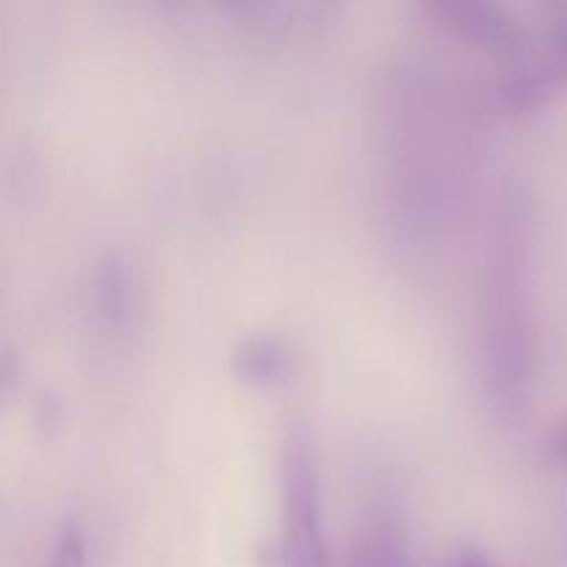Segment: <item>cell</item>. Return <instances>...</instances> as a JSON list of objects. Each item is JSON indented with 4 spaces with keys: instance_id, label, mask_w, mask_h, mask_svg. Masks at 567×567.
Returning <instances> with one entry per match:
<instances>
[{
    "instance_id": "cell-1",
    "label": "cell",
    "mask_w": 567,
    "mask_h": 567,
    "mask_svg": "<svg viewBox=\"0 0 567 567\" xmlns=\"http://www.w3.org/2000/svg\"><path fill=\"white\" fill-rule=\"evenodd\" d=\"M277 476H280L282 526H286L282 537L321 557H332L327 543L319 460H316L313 437L305 424L288 426L280 446Z\"/></svg>"
},
{
    "instance_id": "cell-2",
    "label": "cell",
    "mask_w": 567,
    "mask_h": 567,
    "mask_svg": "<svg viewBox=\"0 0 567 567\" xmlns=\"http://www.w3.org/2000/svg\"><path fill=\"white\" fill-rule=\"evenodd\" d=\"M430 11L460 39L491 50L507 64L526 59L535 50L537 33L520 20L513 6L498 0H437Z\"/></svg>"
},
{
    "instance_id": "cell-3",
    "label": "cell",
    "mask_w": 567,
    "mask_h": 567,
    "mask_svg": "<svg viewBox=\"0 0 567 567\" xmlns=\"http://www.w3.org/2000/svg\"><path fill=\"white\" fill-rule=\"evenodd\" d=\"M230 371L238 382L252 388H275L291 377L293 352L280 336L255 332L241 338L230 352Z\"/></svg>"
},
{
    "instance_id": "cell-4",
    "label": "cell",
    "mask_w": 567,
    "mask_h": 567,
    "mask_svg": "<svg viewBox=\"0 0 567 567\" xmlns=\"http://www.w3.org/2000/svg\"><path fill=\"white\" fill-rule=\"evenodd\" d=\"M94 308L111 327L125 324L131 316V271L120 252H105L94 269Z\"/></svg>"
},
{
    "instance_id": "cell-5",
    "label": "cell",
    "mask_w": 567,
    "mask_h": 567,
    "mask_svg": "<svg viewBox=\"0 0 567 567\" xmlns=\"http://www.w3.org/2000/svg\"><path fill=\"white\" fill-rule=\"evenodd\" d=\"M338 567H410L402 532L388 520H374L354 537L347 559Z\"/></svg>"
},
{
    "instance_id": "cell-6",
    "label": "cell",
    "mask_w": 567,
    "mask_h": 567,
    "mask_svg": "<svg viewBox=\"0 0 567 567\" xmlns=\"http://www.w3.org/2000/svg\"><path fill=\"white\" fill-rule=\"evenodd\" d=\"M537 53L548 70L567 83V3L543 6L540 31H537Z\"/></svg>"
},
{
    "instance_id": "cell-7",
    "label": "cell",
    "mask_w": 567,
    "mask_h": 567,
    "mask_svg": "<svg viewBox=\"0 0 567 567\" xmlns=\"http://www.w3.org/2000/svg\"><path fill=\"white\" fill-rule=\"evenodd\" d=\"M255 559H258L260 567H336L332 557L308 551V548L297 546L288 537L260 540L258 548H255Z\"/></svg>"
},
{
    "instance_id": "cell-8",
    "label": "cell",
    "mask_w": 567,
    "mask_h": 567,
    "mask_svg": "<svg viewBox=\"0 0 567 567\" xmlns=\"http://www.w3.org/2000/svg\"><path fill=\"white\" fill-rule=\"evenodd\" d=\"M50 567H86V546L75 524L61 526L53 554H50Z\"/></svg>"
},
{
    "instance_id": "cell-9",
    "label": "cell",
    "mask_w": 567,
    "mask_h": 567,
    "mask_svg": "<svg viewBox=\"0 0 567 567\" xmlns=\"http://www.w3.org/2000/svg\"><path fill=\"white\" fill-rule=\"evenodd\" d=\"M543 457L551 465H567V415L543 437Z\"/></svg>"
},
{
    "instance_id": "cell-10",
    "label": "cell",
    "mask_w": 567,
    "mask_h": 567,
    "mask_svg": "<svg viewBox=\"0 0 567 567\" xmlns=\"http://www.w3.org/2000/svg\"><path fill=\"white\" fill-rule=\"evenodd\" d=\"M449 567H496V565H493L491 559L485 557V554L463 551V554H457V559H454V563Z\"/></svg>"
}]
</instances>
